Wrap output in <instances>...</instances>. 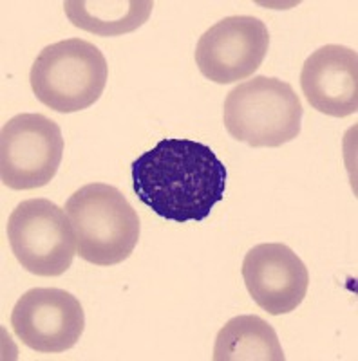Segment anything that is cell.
<instances>
[{
  "instance_id": "obj_1",
  "label": "cell",
  "mask_w": 358,
  "mask_h": 361,
  "mask_svg": "<svg viewBox=\"0 0 358 361\" xmlns=\"http://www.w3.org/2000/svg\"><path fill=\"white\" fill-rule=\"evenodd\" d=\"M228 172L210 147L167 137L132 163V188L154 214L177 224L201 222L225 197Z\"/></svg>"
},
{
  "instance_id": "obj_2",
  "label": "cell",
  "mask_w": 358,
  "mask_h": 361,
  "mask_svg": "<svg viewBox=\"0 0 358 361\" xmlns=\"http://www.w3.org/2000/svg\"><path fill=\"white\" fill-rule=\"evenodd\" d=\"M76 233L78 257L95 266L127 260L140 240V217L118 188L105 183L82 186L66 202Z\"/></svg>"
},
{
  "instance_id": "obj_3",
  "label": "cell",
  "mask_w": 358,
  "mask_h": 361,
  "mask_svg": "<svg viewBox=\"0 0 358 361\" xmlns=\"http://www.w3.org/2000/svg\"><path fill=\"white\" fill-rule=\"evenodd\" d=\"M109 67L102 51L82 38H66L40 51L29 83L40 103L60 114L85 111L107 85Z\"/></svg>"
},
{
  "instance_id": "obj_4",
  "label": "cell",
  "mask_w": 358,
  "mask_h": 361,
  "mask_svg": "<svg viewBox=\"0 0 358 361\" xmlns=\"http://www.w3.org/2000/svg\"><path fill=\"white\" fill-rule=\"evenodd\" d=\"M302 103L288 82L253 76L225 99L222 121L234 140L253 148H277L301 134Z\"/></svg>"
},
{
  "instance_id": "obj_5",
  "label": "cell",
  "mask_w": 358,
  "mask_h": 361,
  "mask_svg": "<svg viewBox=\"0 0 358 361\" xmlns=\"http://www.w3.org/2000/svg\"><path fill=\"white\" fill-rule=\"evenodd\" d=\"M8 238L18 264L37 276L64 275L78 253L66 209L49 199H28L13 209Z\"/></svg>"
},
{
  "instance_id": "obj_6",
  "label": "cell",
  "mask_w": 358,
  "mask_h": 361,
  "mask_svg": "<svg viewBox=\"0 0 358 361\" xmlns=\"http://www.w3.org/2000/svg\"><path fill=\"white\" fill-rule=\"evenodd\" d=\"M64 156L62 130L44 114H18L0 132V177L11 190L49 185Z\"/></svg>"
},
{
  "instance_id": "obj_7",
  "label": "cell",
  "mask_w": 358,
  "mask_h": 361,
  "mask_svg": "<svg viewBox=\"0 0 358 361\" xmlns=\"http://www.w3.org/2000/svg\"><path fill=\"white\" fill-rule=\"evenodd\" d=\"M270 33L256 17H228L203 33L196 47V63L205 78L219 85L250 78L263 66Z\"/></svg>"
},
{
  "instance_id": "obj_8",
  "label": "cell",
  "mask_w": 358,
  "mask_h": 361,
  "mask_svg": "<svg viewBox=\"0 0 358 361\" xmlns=\"http://www.w3.org/2000/svg\"><path fill=\"white\" fill-rule=\"evenodd\" d=\"M11 327L18 340L44 354L73 349L85 329L78 298L58 288H35L18 298L11 312Z\"/></svg>"
},
{
  "instance_id": "obj_9",
  "label": "cell",
  "mask_w": 358,
  "mask_h": 361,
  "mask_svg": "<svg viewBox=\"0 0 358 361\" xmlns=\"http://www.w3.org/2000/svg\"><path fill=\"white\" fill-rule=\"evenodd\" d=\"M241 271L251 300L272 316L295 311L308 293V267L286 244H257Z\"/></svg>"
},
{
  "instance_id": "obj_10",
  "label": "cell",
  "mask_w": 358,
  "mask_h": 361,
  "mask_svg": "<svg viewBox=\"0 0 358 361\" xmlns=\"http://www.w3.org/2000/svg\"><path fill=\"white\" fill-rule=\"evenodd\" d=\"M301 89L315 111L347 118L358 111V54L346 45L330 44L306 58Z\"/></svg>"
},
{
  "instance_id": "obj_11",
  "label": "cell",
  "mask_w": 358,
  "mask_h": 361,
  "mask_svg": "<svg viewBox=\"0 0 358 361\" xmlns=\"http://www.w3.org/2000/svg\"><path fill=\"white\" fill-rule=\"evenodd\" d=\"M214 361H285L275 329L261 316H235L222 325L214 345Z\"/></svg>"
},
{
  "instance_id": "obj_12",
  "label": "cell",
  "mask_w": 358,
  "mask_h": 361,
  "mask_svg": "<svg viewBox=\"0 0 358 361\" xmlns=\"http://www.w3.org/2000/svg\"><path fill=\"white\" fill-rule=\"evenodd\" d=\"M64 8L74 27L98 37H118L141 27L153 13L154 2L153 0H127V2L69 0L64 4Z\"/></svg>"
}]
</instances>
